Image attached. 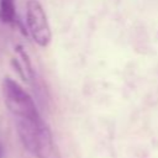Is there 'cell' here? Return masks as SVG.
Segmentation results:
<instances>
[{"label": "cell", "instance_id": "2", "mask_svg": "<svg viewBox=\"0 0 158 158\" xmlns=\"http://www.w3.org/2000/svg\"><path fill=\"white\" fill-rule=\"evenodd\" d=\"M1 86L5 105L15 118H41L35 100L17 81L6 77Z\"/></svg>", "mask_w": 158, "mask_h": 158}, {"label": "cell", "instance_id": "3", "mask_svg": "<svg viewBox=\"0 0 158 158\" xmlns=\"http://www.w3.org/2000/svg\"><path fill=\"white\" fill-rule=\"evenodd\" d=\"M26 23L33 41L40 47H47L52 40V31L47 14L40 1L28 0L26 2Z\"/></svg>", "mask_w": 158, "mask_h": 158}, {"label": "cell", "instance_id": "4", "mask_svg": "<svg viewBox=\"0 0 158 158\" xmlns=\"http://www.w3.org/2000/svg\"><path fill=\"white\" fill-rule=\"evenodd\" d=\"M0 21L2 23H7V25H16L17 23L21 26L22 32L26 33L23 31L21 22L17 19L15 0H0Z\"/></svg>", "mask_w": 158, "mask_h": 158}, {"label": "cell", "instance_id": "5", "mask_svg": "<svg viewBox=\"0 0 158 158\" xmlns=\"http://www.w3.org/2000/svg\"><path fill=\"white\" fill-rule=\"evenodd\" d=\"M2 157H4V148H2V146L0 143V158H2Z\"/></svg>", "mask_w": 158, "mask_h": 158}, {"label": "cell", "instance_id": "1", "mask_svg": "<svg viewBox=\"0 0 158 158\" xmlns=\"http://www.w3.org/2000/svg\"><path fill=\"white\" fill-rule=\"evenodd\" d=\"M16 131L22 146L38 158H48L52 153V135L41 118H15Z\"/></svg>", "mask_w": 158, "mask_h": 158}]
</instances>
